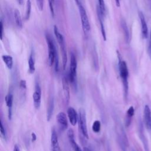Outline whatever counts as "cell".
<instances>
[{
    "label": "cell",
    "instance_id": "6da1fadb",
    "mask_svg": "<svg viewBox=\"0 0 151 151\" xmlns=\"http://www.w3.org/2000/svg\"><path fill=\"white\" fill-rule=\"evenodd\" d=\"M117 55L119 58V71L120 76L122 80L123 89H124V96L126 99L128 96V91H129V83H128V76H129V71L127 64L126 61L122 60L120 55L119 51H117Z\"/></svg>",
    "mask_w": 151,
    "mask_h": 151
},
{
    "label": "cell",
    "instance_id": "7a4b0ae2",
    "mask_svg": "<svg viewBox=\"0 0 151 151\" xmlns=\"http://www.w3.org/2000/svg\"><path fill=\"white\" fill-rule=\"evenodd\" d=\"M45 39L48 45V64L50 66H52L55 63V58L58 57L57 50L52 40L48 34H46Z\"/></svg>",
    "mask_w": 151,
    "mask_h": 151
},
{
    "label": "cell",
    "instance_id": "3957f363",
    "mask_svg": "<svg viewBox=\"0 0 151 151\" xmlns=\"http://www.w3.org/2000/svg\"><path fill=\"white\" fill-rule=\"evenodd\" d=\"M78 120L80 130H81V133L82 135L85 139H88V130H87V126L86 111L83 108H80L79 109Z\"/></svg>",
    "mask_w": 151,
    "mask_h": 151
},
{
    "label": "cell",
    "instance_id": "277c9868",
    "mask_svg": "<svg viewBox=\"0 0 151 151\" xmlns=\"http://www.w3.org/2000/svg\"><path fill=\"white\" fill-rule=\"evenodd\" d=\"M77 64L76 58L74 54L71 52L70 54V64L68 74V80L72 84H75L77 78Z\"/></svg>",
    "mask_w": 151,
    "mask_h": 151
},
{
    "label": "cell",
    "instance_id": "5b68a950",
    "mask_svg": "<svg viewBox=\"0 0 151 151\" xmlns=\"http://www.w3.org/2000/svg\"><path fill=\"white\" fill-rule=\"evenodd\" d=\"M78 5V9H79V12H80V18H81V21L83 30L84 33L87 34L90 30V22L88 21V18L86 11L84 8L83 7V6L81 4H79Z\"/></svg>",
    "mask_w": 151,
    "mask_h": 151
},
{
    "label": "cell",
    "instance_id": "8992f818",
    "mask_svg": "<svg viewBox=\"0 0 151 151\" xmlns=\"http://www.w3.org/2000/svg\"><path fill=\"white\" fill-rule=\"evenodd\" d=\"M57 41L60 45L61 55H62V60H63V68L64 70L65 69L67 62V51L65 45V40L64 37H60L57 39Z\"/></svg>",
    "mask_w": 151,
    "mask_h": 151
},
{
    "label": "cell",
    "instance_id": "52a82bcc",
    "mask_svg": "<svg viewBox=\"0 0 151 151\" xmlns=\"http://www.w3.org/2000/svg\"><path fill=\"white\" fill-rule=\"evenodd\" d=\"M41 88L38 83H37L35 87V90L33 94L34 104L35 109H38L41 105Z\"/></svg>",
    "mask_w": 151,
    "mask_h": 151
},
{
    "label": "cell",
    "instance_id": "ba28073f",
    "mask_svg": "<svg viewBox=\"0 0 151 151\" xmlns=\"http://www.w3.org/2000/svg\"><path fill=\"white\" fill-rule=\"evenodd\" d=\"M62 86H63V91L64 101L66 104H68L70 101V87L68 85V78L64 77L62 80Z\"/></svg>",
    "mask_w": 151,
    "mask_h": 151
},
{
    "label": "cell",
    "instance_id": "9c48e42d",
    "mask_svg": "<svg viewBox=\"0 0 151 151\" xmlns=\"http://www.w3.org/2000/svg\"><path fill=\"white\" fill-rule=\"evenodd\" d=\"M143 119L147 129L151 130V110L148 105H146L143 111Z\"/></svg>",
    "mask_w": 151,
    "mask_h": 151
},
{
    "label": "cell",
    "instance_id": "30bf717a",
    "mask_svg": "<svg viewBox=\"0 0 151 151\" xmlns=\"http://www.w3.org/2000/svg\"><path fill=\"white\" fill-rule=\"evenodd\" d=\"M51 144L52 151H61L58 142L57 133L54 129H52L51 130Z\"/></svg>",
    "mask_w": 151,
    "mask_h": 151
},
{
    "label": "cell",
    "instance_id": "8fae6325",
    "mask_svg": "<svg viewBox=\"0 0 151 151\" xmlns=\"http://www.w3.org/2000/svg\"><path fill=\"white\" fill-rule=\"evenodd\" d=\"M67 115L70 123L73 126H75L78 119V115H77L76 110L72 107H68L67 109Z\"/></svg>",
    "mask_w": 151,
    "mask_h": 151
},
{
    "label": "cell",
    "instance_id": "7c38bea8",
    "mask_svg": "<svg viewBox=\"0 0 151 151\" xmlns=\"http://www.w3.org/2000/svg\"><path fill=\"white\" fill-rule=\"evenodd\" d=\"M67 136L70 143V145H71V147L74 151H83L74 140V133L72 129H70L68 130Z\"/></svg>",
    "mask_w": 151,
    "mask_h": 151
},
{
    "label": "cell",
    "instance_id": "4fadbf2b",
    "mask_svg": "<svg viewBox=\"0 0 151 151\" xmlns=\"http://www.w3.org/2000/svg\"><path fill=\"white\" fill-rule=\"evenodd\" d=\"M57 120L59 125L63 130H65L68 127V122L66 114L64 112H60L57 115Z\"/></svg>",
    "mask_w": 151,
    "mask_h": 151
},
{
    "label": "cell",
    "instance_id": "5bb4252c",
    "mask_svg": "<svg viewBox=\"0 0 151 151\" xmlns=\"http://www.w3.org/2000/svg\"><path fill=\"white\" fill-rule=\"evenodd\" d=\"M139 17L140 23H141L142 36L144 38H147L148 37V28H147V24L144 15L142 13V12L141 11L139 12Z\"/></svg>",
    "mask_w": 151,
    "mask_h": 151
},
{
    "label": "cell",
    "instance_id": "9a60e30c",
    "mask_svg": "<svg viewBox=\"0 0 151 151\" xmlns=\"http://www.w3.org/2000/svg\"><path fill=\"white\" fill-rule=\"evenodd\" d=\"M139 136L141 139V141L143 143V147L145 149V151H150L148 142H147V138H146V137L144 131H143V126L142 123H140L139 129Z\"/></svg>",
    "mask_w": 151,
    "mask_h": 151
},
{
    "label": "cell",
    "instance_id": "2e32d148",
    "mask_svg": "<svg viewBox=\"0 0 151 151\" xmlns=\"http://www.w3.org/2000/svg\"><path fill=\"white\" fill-rule=\"evenodd\" d=\"M13 95L11 93H9L5 97V102L8 107V119L11 120L12 119V110L13 104Z\"/></svg>",
    "mask_w": 151,
    "mask_h": 151
},
{
    "label": "cell",
    "instance_id": "e0dca14e",
    "mask_svg": "<svg viewBox=\"0 0 151 151\" xmlns=\"http://www.w3.org/2000/svg\"><path fill=\"white\" fill-rule=\"evenodd\" d=\"M54 108V97L52 96H50L48 99V101L47 104V119L48 121H50L52 117Z\"/></svg>",
    "mask_w": 151,
    "mask_h": 151
},
{
    "label": "cell",
    "instance_id": "ac0fdd59",
    "mask_svg": "<svg viewBox=\"0 0 151 151\" xmlns=\"http://www.w3.org/2000/svg\"><path fill=\"white\" fill-rule=\"evenodd\" d=\"M97 16H98V18H99V23L100 25V28H101V35L102 37L103 38V40L104 41L106 40V31H105V28H104V24H103V15H102L99 7H97Z\"/></svg>",
    "mask_w": 151,
    "mask_h": 151
},
{
    "label": "cell",
    "instance_id": "d6986e66",
    "mask_svg": "<svg viewBox=\"0 0 151 151\" xmlns=\"http://www.w3.org/2000/svg\"><path fill=\"white\" fill-rule=\"evenodd\" d=\"M134 114V109L133 106H130L127 110L126 116L125 119V124L127 127H128L130 124L132 118Z\"/></svg>",
    "mask_w": 151,
    "mask_h": 151
},
{
    "label": "cell",
    "instance_id": "ffe728a7",
    "mask_svg": "<svg viewBox=\"0 0 151 151\" xmlns=\"http://www.w3.org/2000/svg\"><path fill=\"white\" fill-rule=\"evenodd\" d=\"M28 67H29V73L30 74H32L34 73L35 68V61L34 57L32 51L31 52L29 59H28Z\"/></svg>",
    "mask_w": 151,
    "mask_h": 151
},
{
    "label": "cell",
    "instance_id": "44dd1931",
    "mask_svg": "<svg viewBox=\"0 0 151 151\" xmlns=\"http://www.w3.org/2000/svg\"><path fill=\"white\" fill-rule=\"evenodd\" d=\"M2 58L6 66L9 69H11L13 66V58L11 56L8 55H2Z\"/></svg>",
    "mask_w": 151,
    "mask_h": 151
},
{
    "label": "cell",
    "instance_id": "7402d4cb",
    "mask_svg": "<svg viewBox=\"0 0 151 151\" xmlns=\"http://www.w3.org/2000/svg\"><path fill=\"white\" fill-rule=\"evenodd\" d=\"M121 26L122 27L123 31L124 34V37H125L126 41L127 42H129V39H130V34H129V29H128L127 25L126 24V22L124 19L121 20Z\"/></svg>",
    "mask_w": 151,
    "mask_h": 151
},
{
    "label": "cell",
    "instance_id": "603a6c76",
    "mask_svg": "<svg viewBox=\"0 0 151 151\" xmlns=\"http://www.w3.org/2000/svg\"><path fill=\"white\" fill-rule=\"evenodd\" d=\"M14 18H15V23H16L17 27L19 28H22V19H21L20 12L17 9H15V11H14Z\"/></svg>",
    "mask_w": 151,
    "mask_h": 151
},
{
    "label": "cell",
    "instance_id": "cb8c5ba5",
    "mask_svg": "<svg viewBox=\"0 0 151 151\" xmlns=\"http://www.w3.org/2000/svg\"><path fill=\"white\" fill-rule=\"evenodd\" d=\"M31 0H27V4H26L25 16V20L29 19L30 14H31Z\"/></svg>",
    "mask_w": 151,
    "mask_h": 151
},
{
    "label": "cell",
    "instance_id": "d4e9b609",
    "mask_svg": "<svg viewBox=\"0 0 151 151\" xmlns=\"http://www.w3.org/2000/svg\"><path fill=\"white\" fill-rule=\"evenodd\" d=\"M101 129V123L99 120H95L92 125V130L94 133H99Z\"/></svg>",
    "mask_w": 151,
    "mask_h": 151
},
{
    "label": "cell",
    "instance_id": "484cf974",
    "mask_svg": "<svg viewBox=\"0 0 151 151\" xmlns=\"http://www.w3.org/2000/svg\"><path fill=\"white\" fill-rule=\"evenodd\" d=\"M99 2V7L100 8V10L102 14V15L104 17L106 14V6L104 0H98Z\"/></svg>",
    "mask_w": 151,
    "mask_h": 151
},
{
    "label": "cell",
    "instance_id": "4316f807",
    "mask_svg": "<svg viewBox=\"0 0 151 151\" xmlns=\"http://www.w3.org/2000/svg\"><path fill=\"white\" fill-rule=\"evenodd\" d=\"M0 132H1V137L4 139V140H6L7 139V136H6V132L5 130V129L2 120H1V124H0Z\"/></svg>",
    "mask_w": 151,
    "mask_h": 151
},
{
    "label": "cell",
    "instance_id": "83f0119b",
    "mask_svg": "<svg viewBox=\"0 0 151 151\" xmlns=\"http://www.w3.org/2000/svg\"><path fill=\"white\" fill-rule=\"evenodd\" d=\"M55 0H48V3H49V6H50V9L51 12V14L54 17V4Z\"/></svg>",
    "mask_w": 151,
    "mask_h": 151
},
{
    "label": "cell",
    "instance_id": "f1b7e54d",
    "mask_svg": "<svg viewBox=\"0 0 151 151\" xmlns=\"http://www.w3.org/2000/svg\"><path fill=\"white\" fill-rule=\"evenodd\" d=\"M37 7L40 11H42L44 8V0H36Z\"/></svg>",
    "mask_w": 151,
    "mask_h": 151
},
{
    "label": "cell",
    "instance_id": "f546056e",
    "mask_svg": "<svg viewBox=\"0 0 151 151\" xmlns=\"http://www.w3.org/2000/svg\"><path fill=\"white\" fill-rule=\"evenodd\" d=\"M19 87L22 90H25L27 88L26 81L24 80H21L19 82Z\"/></svg>",
    "mask_w": 151,
    "mask_h": 151
},
{
    "label": "cell",
    "instance_id": "4dcf8cb0",
    "mask_svg": "<svg viewBox=\"0 0 151 151\" xmlns=\"http://www.w3.org/2000/svg\"><path fill=\"white\" fill-rule=\"evenodd\" d=\"M3 33H4V26L2 21H1V25H0V35H1V40H2L3 38Z\"/></svg>",
    "mask_w": 151,
    "mask_h": 151
},
{
    "label": "cell",
    "instance_id": "1f68e13d",
    "mask_svg": "<svg viewBox=\"0 0 151 151\" xmlns=\"http://www.w3.org/2000/svg\"><path fill=\"white\" fill-rule=\"evenodd\" d=\"M150 42H149L148 50H149V56H150V60H151V32H150Z\"/></svg>",
    "mask_w": 151,
    "mask_h": 151
},
{
    "label": "cell",
    "instance_id": "d6a6232c",
    "mask_svg": "<svg viewBox=\"0 0 151 151\" xmlns=\"http://www.w3.org/2000/svg\"><path fill=\"white\" fill-rule=\"evenodd\" d=\"M36 139H37V136H36V134H35L34 132L32 133H31V140H32V142L35 141Z\"/></svg>",
    "mask_w": 151,
    "mask_h": 151
},
{
    "label": "cell",
    "instance_id": "836d02e7",
    "mask_svg": "<svg viewBox=\"0 0 151 151\" xmlns=\"http://www.w3.org/2000/svg\"><path fill=\"white\" fill-rule=\"evenodd\" d=\"M13 151H20V150H19V147H18L17 145H15V146H14V147Z\"/></svg>",
    "mask_w": 151,
    "mask_h": 151
},
{
    "label": "cell",
    "instance_id": "e575fe53",
    "mask_svg": "<svg viewBox=\"0 0 151 151\" xmlns=\"http://www.w3.org/2000/svg\"><path fill=\"white\" fill-rule=\"evenodd\" d=\"M115 2H116V6L119 7L120 6V0H115Z\"/></svg>",
    "mask_w": 151,
    "mask_h": 151
},
{
    "label": "cell",
    "instance_id": "d590c367",
    "mask_svg": "<svg viewBox=\"0 0 151 151\" xmlns=\"http://www.w3.org/2000/svg\"><path fill=\"white\" fill-rule=\"evenodd\" d=\"M17 1L19 5H22L24 3V0H17Z\"/></svg>",
    "mask_w": 151,
    "mask_h": 151
},
{
    "label": "cell",
    "instance_id": "8d00e7d4",
    "mask_svg": "<svg viewBox=\"0 0 151 151\" xmlns=\"http://www.w3.org/2000/svg\"><path fill=\"white\" fill-rule=\"evenodd\" d=\"M83 151H91L88 147H84V149H83Z\"/></svg>",
    "mask_w": 151,
    "mask_h": 151
},
{
    "label": "cell",
    "instance_id": "74e56055",
    "mask_svg": "<svg viewBox=\"0 0 151 151\" xmlns=\"http://www.w3.org/2000/svg\"><path fill=\"white\" fill-rule=\"evenodd\" d=\"M76 1V2H77V4L78 5L79 4H80V2H79V1L78 0H75Z\"/></svg>",
    "mask_w": 151,
    "mask_h": 151
},
{
    "label": "cell",
    "instance_id": "f35d334b",
    "mask_svg": "<svg viewBox=\"0 0 151 151\" xmlns=\"http://www.w3.org/2000/svg\"><path fill=\"white\" fill-rule=\"evenodd\" d=\"M134 151H135V150H134Z\"/></svg>",
    "mask_w": 151,
    "mask_h": 151
}]
</instances>
